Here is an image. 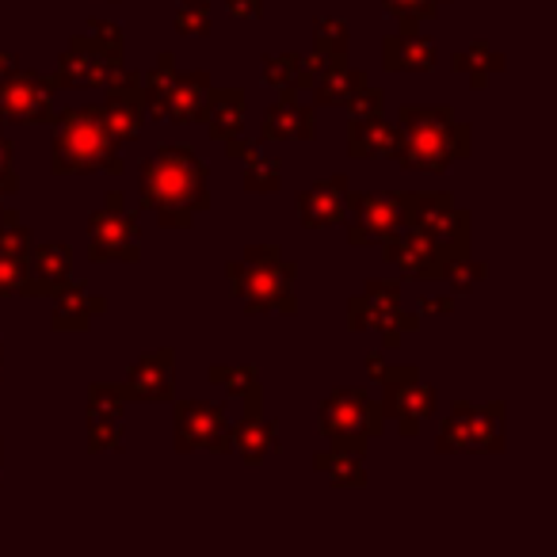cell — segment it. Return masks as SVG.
<instances>
[{
	"mask_svg": "<svg viewBox=\"0 0 557 557\" xmlns=\"http://www.w3.org/2000/svg\"><path fill=\"white\" fill-rule=\"evenodd\" d=\"M210 73L207 70H195V73H180L176 85H172L169 100H164V119L180 126H191L202 123V111H207L210 100Z\"/></svg>",
	"mask_w": 557,
	"mask_h": 557,
	"instance_id": "603a6c76",
	"label": "cell"
},
{
	"mask_svg": "<svg viewBox=\"0 0 557 557\" xmlns=\"http://www.w3.org/2000/svg\"><path fill=\"white\" fill-rule=\"evenodd\" d=\"M485 275H488V263L473 260V252H470V256H458V260L447 263V271H443V283H450V290H455V295H470V290L478 287Z\"/></svg>",
	"mask_w": 557,
	"mask_h": 557,
	"instance_id": "74e56055",
	"label": "cell"
},
{
	"mask_svg": "<svg viewBox=\"0 0 557 557\" xmlns=\"http://www.w3.org/2000/svg\"><path fill=\"white\" fill-rule=\"evenodd\" d=\"M73 275V248L62 245V240H47V245L27 252V278L20 295L24 298H54L58 290L70 283Z\"/></svg>",
	"mask_w": 557,
	"mask_h": 557,
	"instance_id": "ac0fdd59",
	"label": "cell"
},
{
	"mask_svg": "<svg viewBox=\"0 0 557 557\" xmlns=\"http://www.w3.org/2000/svg\"><path fill=\"white\" fill-rule=\"evenodd\" d=\"M108 310V298L92 295L85 283H65L54 295V313H50V329L54 333H88L92 321Z\"/></svg>",
	"mask_w": 557,
	"mask_h": 557,
	"instance_id": "44dd1931",
	"label": "cell"
},
{
	"mask_svg": "<svg viewBox=\"0 0 557 557\" xmlns=\"http://www.w3.org/2000/svg\"><path fill=\"white\" fill-rule=\"evenodd\" d=\"M313 470L321 478H329L333 488H363L367 485V458L356 455V450H341L329 447L313 455Z\"/></svg>",
	"mask_w": 557,
	"mask_h": 557,
	"instance_id": "f546056e",
	"label": "cell"
},
{
	"mask_svg": "<svg viewBox=\"0 0 557 557\" xmlns=\"http://www.w3.org/2000/svg\"><path fill=\"white\" fill-rule=\"evenodd\" d=\"M16 73H20V58L9 54V50H0V85H4V81H12Z\"/></svg>",
	"mask_w": 557,
	"mask_h": 557,
	"instance_id": "681fc988",
	"label": "cell"
},
{
	"mask_svg": "<svg viewBox=\"0 0 557 557\" xmlns=\"http://www.w3.org/2000/svg\"><path fill=\"white\" fill-rule=\"evenodd\" d=\"M50 126H54V138H50V172L54 176H88V172L123 176L126 172L119 141L103 126L100 108L54 111Z\"/></svg>",
	"mask_w": 557,
	"mask_h": 557,
	"instance_id": "3957f363",
	"label": "cell"
},
{
	"mask_svg": "<svg viewBox=\"0 0 557 557\" xmlns=\"http://www.w3.org/2000/svg\"><path fill=\"white\" fill-rule=\"evenodd\" d=\"M88 252L92 263H138L141 260V222L126 210L123 191H108L100 210L88 218Z\"/></svg>",
	"mask_w": 557,
	"mask_h": 557,
	"instance_id": "9c48e42d",
	"label": "cell"
},
{
	"mask_svg": "<svg viewBox=\"0 0 557 557\" xmlns=\"http://www.w3.org/2000/svg\"><path fill=\"white\" fill-rule=\"evenodd\" d=\"M318 428L329 440V447L356 450V455L367 458V447L382 435L386 420H382V409L371 397V389L336 386L333 394L318 405Z\"/></svg>",
	"mask_w": 557,
	"mask_h": 557,
	"instance_id": "5b68a950",
	"label": "cell"
},
{
	"mask_svg": "<svg viewBox=\"0 0 557 557\" xmlns=\"http://www.w3.org/2000/svg\"><path fill=\"white\" fill-rule=\"evenodd\" d=\"M379 386H382V420H394L401 440H412L420 435V424L428 417H435V405H440V394L435 386H428L420 379V367L417 363H394V367H382L379 374Z\"/></svg>",
	"mask_w": 557,
	"mask_h": 557,
	"instance_id": "ba28073f",
	"label": "cell"
},
{
	"mask_svg": "<svg viewBox=\"0 0 557 557\" xmlns=\"http://www.w3.org/2000/svg\"><path fill=\"white\" fill-rule=\"evenodd\" d=\"M504 65H508V58L488 47V42H470V47L450 58V70L462 73V77L470 81V88H478V92H485L488 81H493L496 73H504Z\"/></svg>",
	"mask_w": 557,
	"mask_h": 557,
	"instance_id": "f1b7e54d",
	"label": "cell"
},
{
	"mask_svg": "<svg viewBox=\"0 0 557 557\" xmlns=\"http://www.w3.org/2000/svg\"><path fill=\"white\" fill-rule=\"evenodd\" d=\"M123 386L131 401H176V351L161 348L134 359Z\"/></svg>",
	"mask_w": 557,
	"mask_h": 557,
	"instance_id": "d6986e66",
	"label": "cell"
},
{
	"mask_svg": "<svg viewBox=\"0 0 557 557\" xmlns=\"http://www.w3.org/2000/svg\"><path fill=\"white\" fill-rule=\"evenodd\" d=\"M119 65H123V58L108 54L92 35H73L70 47L58 58L54 77L62 88H103Z\"/></svg>",
	"mask_w": 557,
	"mask_h": 557,
	"instance_id": "2e32d148",
	"label": "cell"
},
{
	"mask_svg": "<svg viewBox=\"0 0 557 557\" xmlns=\"http://www.w3.org/2000/svg\"><path fill=\"white\" fill-rule=\"evenodd\" d=\"M260 77L268 88L275 92H295L298 96V81H302V54L287 50V54H263L260 58Z\"/></svg>",
	"mask_w": 557,
	"mask_h": 557,
	"instance_id": "1f68e13d",
	"label": "cell"
},
{
	"mask_svg": "<svg viewBox=\"0 0 557 557\" xmlns=\"http://www.w3.org/2000/svg\"><path fill=\"white\" fill-rule=\"evenodd\" d=\"M222 146H225V157H233V161H252V157L263 153L260 141H240V134L230 141H222Z\"/></svg>",
	"mask_w": 557,
	"mask_h": 557,
	"instance_id": "7dc6e473",
	"label": "cell"
},
{
	"mask_svg": "<svg viewBox=\"0 0 557 557\" xmlns=\"http://www.w3.org/2000/svg\"><path fill=\"white\" fill-rule=\"evenodd\" d=\"M58 92H62L58 77L20 70L16 77L0 85V126H50Z\"/></svg>",
	"mask_w": 557,
	"mask_h": 557,
	"instance_id": "8fae6325",
	"label": "cell"
},
{
	"mask_svg": "<svg viewBox=\"0 0 557 557\" xmlns=\"http://www.w3.org/2000/svg\"><path fill=\"white\" fill-rule=\"evenodd\" d=\"M382 367H386V359H382V356H374V351H371V356H367V374H371L374 382H379Z\"/></svg>",
	"mask_w": 557,
	"mask_h": 557,
	"instance_id": "816d5d0a",
	"label": "cell"
},
{
	"mask_svg": "<svg viewBox=\"0 0 557 557\" xmlns=\"http://www.w3.org/2000/svg\"><path fill=\"white\" fill-rule=\"evenodd\" d=\"M473 131L458 123L450 103H401L397 111V146L394 157L401 169L443 176L455 161L470 157Z\"/></svg>",
	"mask_w": 557,
	"mask_h": 557,
	"instance_id": "7a4b0ae2",
	"label": "cell"
},
{
	"mask_svg": "<svg viewBox=\"0 0 557 557\" xmlns=\"http://www.w3.org/2000/svg\"><path fill=\"white\" fill-rule=\"evenodd\" d=\"M417 313H420V318H447V313H455V298H447V295H424L417 302Z\"/></svg>",
	"mask_w": 557,
	"mask_h": 557,
	"instance_id": "ee69618b",
	"label": "cell"
},
{
	"mask_svg": "<svg viewBox=\"0 0 557 557\" xmlns=\"http://www.w3.org/2000/svg\"><path fill=\"white\" fill-rule=\"evenodd\" d=\"M111 4H119V0H111Z\"/></svg>",
	"mask_w": 557,
	"mask_h": 557,
	"instance_id": "11a10c76",
	"label": "cell"
},
{
	"mask_svg": "<svg viewBox=\"0 0 557 557\" xmlns=\"http://www.w3.org/2000/svg\"><path fill=\"white\" fill-rule=\"evenodd\" d=\"M0 356H4V348H0Z\"/></svg>",
	"mask_w": 557,
	"mask_h": 557,
	"instance_id": "db71d44e",
	"label": "cell"
},
{
	"mask_svg": "<svg viewBox=\"0 0 557 557\" xmlns=\"http://www.w3.org/2000/svg\"><path fill=\"white\" fill-rule=\"evenodd\" d=\"M108 100H103L100 115L103 126L111 131V138L119 146L141 138V126H146V100H141V73L126 70V62L119 65L115 73L108 77Z\"/></svg>",
	"mask_w": 557,
	"mask_h": 557,
	"instance_id": "9a60e30c",
	"label": "cell"
},
{
	"mask_svg": "<svg viewBox=\"0 0 557 557\" xmlns=\"http://www.w3.org/2000/svg\"><path fill=\"white\" fill-rule=\"evenodd\" d=\"M230 20H263V0H225Z\"/></svg>",
	"mask_w": 557,
	"mask_h": 557,
	"instance_id": "f6af8a7d",
	"label": "cell"
},
{
	"mask_svg": "<svg viewBox=\"0 0 557 557\" xmlns=\"http://www.w3.org/2000/svg\"><path fill=\"white\" fill-rule=\"evenodd\" d=\"M313 50L321 58H348L351 50V32L344 20H333V16H321L313 24Z\"/></svg>",
	"mask_w": 557,
	"mask_h": 557,
	"instance_id": "d590c367",
	"label": "cell"
},
{
	"mask_svg": "<svg viewBox=\"0 0 557 557\" xmlns=\"http://www.w3.org/2000/svg\"><path fill=\"white\" fill-rule=\"evenodd\" d=\"M233 447L240 450V458H245L248 466L268 462V458L278 450V424L263 420V412L240 417L237 424H233Z\"/></svg>",
	"mask_w": 557,
	"mask_h": 557,
	"instance_id": "4316f807",
	"label": "cell"
},
{
	"mask_svg": "<svg viewBox=\"0 0 557 557\" xmlns=\"http://www.w3.org/2000/svg\"><path fill=\"white\" fill-rule=\"evenodd\" d=\"M318 138V115L310 103H298L295 92H278L275 103H268L260 119V146H275V141H313Z\"/></svg>",
	"mask_w": 557,
	"mask_h": 557,
	"instance_id": "e0dca14e",
	"label": "cell"
},
{
	"mask_svg": "<svg viewBox=\"0 0 557 557\" xmlns=\"http://www.w3.org/2000/svg\"><path fill=\"white\" fill-rule=\"evenodd\" d=\"M504 401H455L447 420L440 424L435 435V450L440 455H500L504 450Z\"/></svg>",
	"mask_w": 557,
	"mask_h": 557,
	"instance_id": "52a82bcc",
	"label": "cell"
},
{
	"mask_svg": "<svg viewBox=\"0 0 557 557\" xmlns=\"http://www.w3.org/2000/svg\"><path fill=\"white\" fill-rule=\"evenodd\" d=\"M172 24H176L180 35H207L210 24H214V16H210L207 0H180Z\"/></svg>",
	"mask_w": 557,
	"mask_h": 557,
	"instance_id": "f35d334b",
	"label": "cell"
},
{
	"mask_svg": "<svg viewBox=\"0 0 557 557\" xmlns=\"http://www.w3.org/2000/svg\"><path fill=\"white\" fill-rule=\"evenodd\" d=\"M225 278H230V290L245 313H283V318H295L298 313V263L283 256L278 245H248L245 260L225 263Z\"/></svg>",
	"mask_w": 557,
	"mask_h": 557,
	"instance_id": "277c9868",
	"label": "cell"
},
{
	"mask_svg": "<svg viewBox=\"0 0 557 557\" xmlns=\"http://www.w3.org/2000/svg\"><path fill=\"white\" fill-rule=\"evenodd\" d=\"M440 65V47L420 32H397L382 39V70L386 73H428Z\"/></svg>",
	"mask_w": 557,
	"mask_h": 557,
	"instance_id": "7402d4cb",
	"label": "cell"
},
{
	"mask_svg": "<svg viewBox=\"0 0 557 557\" xmlns=\"http://www.w3.org/2000/svg\"><path fill=\"white\" fill-rule=\"evenodd\" d=\"M245 111H248L245 88H210L202 126H207V134L214 141H230L245 131Z\"/></svg>",
	"mask_w": 557,
	"mask_h": 557,
	"instance_id": "cb8c5ba5",
	"label": "cell"
},
{
	"mask_svg": "<svg viewBox=\"0 0 557 557\" xmlns=\"http://www.w3.org/2000/svg\"><path fill=\"white\" fill-rule=\"evenodd\" d=\"M397 146V123L382 115L351 119L348 123V153L351 157H394Z\"/></svg>",
	"mask_w": 557,
	"mask_h": 557,
	"instance_id": "83f0119b",
	"label": "cell"
},
{
	"mask_svg": "<svg viewBox=\"0 0 557 557\" xmlns=\"http://www.w3.org/2000/svg\"><path fill=\"white\" fill-rule=\"evenodd\" d=\"M420 313H401V283L397 278H367L363 295L348 298V329L351 333H382V348H401L405 333H417Z\"/></svg>",
	"mask_w": 557,
	"mask_h": 557,
	"instance_id": "8992f818",
	"label": "cell"
},
{
	"mask_svg": "<svg viewBox=\"0 0 557 557\" xmlns=\"http://www.w3.org/2000/svg\"><path fill=\"white\" fill-rule=\"evenodd\" d=\"M16 191H20V176H16V169H4V172H0V202H9Z\"/></svg>",
	"mask_w": 557,
	"mask_h": 557,
	"instance_id": "c3c4849f",
	"label": "cell"
},
{
	"mask_svg": "<svg viewBox=\"0 0 557 557\" xmlns=\"http://www.w3.org/2000/svg\"><path fill=\"white\" fill-rule=\"evenodd\" d=\"M141 210L157 214L164 230H191L195 218L210 210L207 164L191 146H157V153L141 164Z\"/></svg>",
	"mask_w": 557,
	"mask_h": 557,
	"instance_id": "6da1fadb",
	"label": "cell"
},
{
	"mask_svg": "<svg viewBox=\"0 0 557 557\" xmlns=\"http://www.w3.org/2000/svg\"><path fill=\"white\" fill-rule=\"evenodd\" d=\"M27 278V260H16V256H0V298L20 295Z\"/></svg>",
	"mask_w": 557,
	"mask_h": 557,
	"instance_id": "7bdbcfd3",
	"label": "cell"
},
{
	"mask_svg": "<svg viewBox=\"0 0 557 557\" xmlns=\"http://www.w3.org/2000/svg\"><path fill=\"white\" fill-rule=\"evenodd\" d=\"M440 4H447V0H440Z\"/></svg>",
	"mask_w": 557,
	"mask_h": 557,
	"instance_id": "f5cc1de1",
	"label": "cell"
},
{
	"mask_svg": "<svg viewBox=\"0 0 557 557\" xmlns=\"http://www.w3.org/2000/svg\"><path fill=\"white\" fill-rule=\"evenodd\" d=\"M32 245H35L32 230L20 222L16 210L0 202V256H16V260H27Z\"/></svg>",
	"mask_w": 557,
	"mask_h": 557,
	"instance_id": "836d02e7",
	"label": "cell"
},
{
	"mask_svg": "<svg viewBox=\"0 0 557 557\" xmlns=\"http://www.w3.org/2000/svg\"><path fill=\"white\" fill-rule=\"evenodd\" d=\"M344 108H348V119H371V115H382V108H386V96H382V88L359 85L356 92L344 100Z\"/></svg>",
	"mask_w": 557,
	"mask_h": 557,
	"instance_id": "60d3db41",
	"label": "cell"
},
{
	"mask_svg": "<svg viewBox=\"0 0 557 557\" xmlns=\"http://www.w3.org/2000/svg\"><path fill=\"white\" fill-rule=\"evenodd\" d=\"M176 77H180L176 54H172V50H161V58H157V65L149 70V77H141V100H146V115L164 119V100H169Z\"/></svg>",
	"mask_w": 557,
	"mask_h": 557,
	"instance_id": "4dcf8cb0",
	"label": "cell"
},
{
	"mask_svg": "<svg viewBox=\"0 0 557 557\" xmlns=\"http://www.w3.org/2000/svg\"><path fill=\"white\" fill-rule=\"evenodd\" d=\"M382 4H386V16H394L401 32H417L424 20L440 16V0H382Z\"/></svg>",
	"mask_w": 557,
	"mask_h": 557,
	"instance_id": "8d00e7d4",
	"label": "cell"
},
{
	"mask_svg": "<svg viewBox=\"0 0 557 557\" xmlns=\"http://www.w3.org/2000/svg\"><path fill=\"white\" fill-rule=\"evenodd\" d=\"M348 176L336 172V176H325L310 187V191L298 195V218H302L306 230H333V225H344V214H348Z\"/></svg>",
	"mask_w": 557,
	"mask_h": 557,
	"instance_id": "ffe728a7",
	"label": "cell"
},
{
	"mask_svg": "<svg viewBox=\"0 0 557 557\" xmlns=\"http://www.w3.org/2000/svg\"><path fill=\"white\" fill-rule=\"evenodd\" d=\"M405 210H409V225L432 237L435 245H450L458 252H470L473 240V218L470 210H458L447 191L440 195H412L405 191Z\"/></svg>",
	"mask_w": 557,
	"mask_h": 557,
	"instance_id": "7c38bea8",
	"label": "cell"
},
{
	"mask_svg": "<svg viewBox=\"0 0 557 557\" xmlns=\"http://www.w3.org/2000/svg\"><path fill=\"white\" fill-rule=\"evenodd\" d=\"M123 443H126L123 420H88V450H92V455L123 450Z\"/></svg>",
	"mask_w": 557,
	"mask_h": 557,
	"instance_id": "ab89813d",
	"label": "cell"
},
{
	"mask_svg": "<svg viewBox=\"0 0 557 557\" xmlns=\"http://www.w3.org/2000/svg\"><path fill=\"white\" fill-rule=\"evenodd\" d=\"M88 35H92L96 42H100L108 54L123 58V47H126V32L119 24H111V20H100V16H88Z\"/></svg>",
	"mask_w": 557,
	"mask_h": 557,
	"instance_id": "b9f144b4",
	"label": "cell"
},
{
	"mask_svg": "<svg viewBox=\"0 0 557 557\" xmlns=\"http://www.w3.org/2000/svg\"><path fill=\"white\" fill-rule=\"evenodd\" d=\"M278 187H283V164H278V157H252V161H245V191L248 195H275Z\"/></svg>",
	"mask_w": 557,
	"mask_h": 557,
	"instance_id": "e575fe53",
	"label": "cell"
},
{
	"mask_svg": "<svg viewBox=\"0 0 557 557\" xmlns=\"http://www.w3.org/2000/svg\"><path fill=\"white\" fill-rule=\"evenodd\" d=\"M172 447H176V455H191V450L225 455V450H233V424L222 405L176 401V409H172Z\"/></svg>",
	"mask_w": 557,
	"mask_h": 557,
	"instance_id": "30bf717a",
	"label": "cell"
},
{
	"mask_svg": "<svg viewBox=\"0 0 557 557\" xmlns=\"http://www.w3.org/2000/svg\"><path fill=\"white\" fill-rule=\"evenodd\" d=\"M379 245H382V260L394 263L401 275L428 278V283L443 278V271H447L450 260H458V256H470V252H458V248H450V245H435L432 237H424V233L412 230V225L389 233V237L379 240Z\"/></svg>",
	"mask_w": 557,
	"mask_h": 557,
	"instance_id": "4fadbf2b",
	"label": "cell"
},
{
	"mask_svg": "<svg viewBox=\"0 0 557 557\" xmlns=\"http://www.w3.org/2000/svg\"><path fill=\"white\" fill-rule=\"evenodd\" d=\"M12 157H16V149H12V138L0 131V172L12 169Z\"/></svg>",
	"mask_w": 557,
	"mask_h": 557,
	"instance_id": "f907efd6",
	"label": "cell"
},
{
	"mask_svg": "<svg viewBox=\"0 0 557 557\" xmlns=\"http://www.w3.org/2000/svg\"><path fill=\"white\" fill-rule=\"evenodd\" d=\"M348 245L363 248V245H379L389 233L405 230L409 225V210H405V191L401 195H351L348 191Z\"/></svg>",
	"mask_w": 557,
	"mask_h": 557,
	"instance_id": "5bb4252c",
	"label": "cell"
},
{
	"mask_svg": "<svg viewBox=\"0 0 557 557\" xmlns=\"http://www.w3.org/2000/svg\"><path fill=\"white\" fill-rule=\"evenodd\" d=\"M359 85H367V73L363 70H351L348 58H325V70L321 77L313 81V108H344L351 92Z\"/></svg>",
	"mask_w": 557,
	"mask_h": 557,
	"instance_id": "484cf974",
	"label": "cell"
},
{
	"mask_svg": "<svg viewBox=\"0 0 557 557\" xmlns=\"http://www.w3.org/2000/svg\"><path fill=\"white\" fill-rule=\"evenodd\" d=\"M207 379L214 386H222L233 401H245V417L263 412V386H260V371L252 363H210Z\"/></svg>",
	"mask_w": 557,
	"mask_h": 557,
	"instance_id": "d4e9b609",
	"label": "cell"
},
{
	"mask_svg": "<svg viewBox=\"0 0 557 557\" xmlns=\"http://www.w3.org/2000/svg\"><path fill=\"white\" fill-rule=\"evenodd\" d=\"M321 70H325V58L313 50V54H302V81H298V92H310L313 81L321 77Z\"/></svg>",
	"mask_w": 557,
	"mask_h": 557,
	"instance_id": "bcb514c9",
	"label": "cell"
},
{
	"mask_svg": "<svg viewBox=\"0 0 557 557\" xmlns=\"http://www.w3.org/2000/svg\"><path fill=\"white\" fill-rule=\"evenodd\" d=\"M131 394L123 382H92L88 386V420H123Z\"/></svg>",
	"mask_w": 557,
	"mask_h": 557,
	"instance_id": "d6a6232c",
	"label": "cell"
}]
</instances>
